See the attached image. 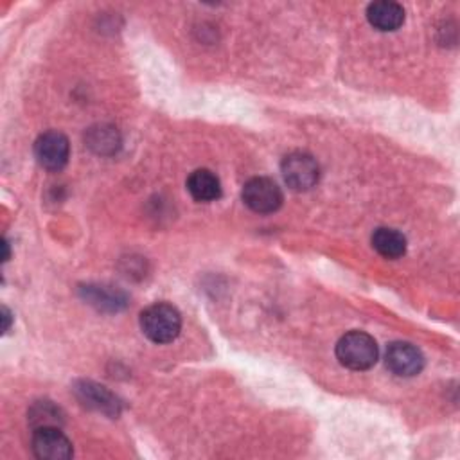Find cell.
I'll list each match as a JSON object with an SVG mask.
<instances>
[{
    "instance_id": "obj_8",
    "label": "cell",
    "mask_w": 460,
    "mask_h": 460,
    "mask_svg": "<svg viewBox=\"0 0 460 460\" xmlns=\"http://www.w3.org/2000/svg\"><path fill=\"white\" fill-rule=\"evenodd\" d=\"M76 394L83 405H86L92 410H98L105 416L116 417L121 412L119 399L105 387L92 383V382H81L76 385Z\"/></svg>"
},
{
    "instance_id": "obj_14",
    "label": "cell",
    "mask_w": 460,
    "mask_h": 460,
    "mask_svg": "<svg viewBox=\"0 0 460 460\" xmlns=\"http://www.w3.org/2000/svg\"><path fill=\"white\" fill-rule=\"evenodd\" d=\"M31 421L35 423V428L58 426L60 424V410L56 407H52L49 401L38 403L31 412Z\"/></svg>"
},
{
    "instance_id": "obj_13",
    "label": "cell",
    "mask_w": 460,
    "mask_h": 460,
    "mask_svg": "<svg viewBox=\"0 0 460 460\" xmlns=\"http://www.w3.org/2000/svg\"><path fill=\"white\" fill-rule=\"evenodd\" d=\"M85 299L90 303V304H96L98 308H105V310H119L123 308L126 303H125V297L117 292H112V290H105V288H100V286H88L85 288Z\"/></svg>"
},
{
    "instance_id": "obj_4",
    "label": "cell",
    "mask_w": 460,
    "mask_h": 460,
    "mask_svg": "<svg viewBox=\"0 0 460 460\" xmlns=\"http://www.w3.org/2000/svg\"><path fill=\"white\" fill-rule=\"evenodd\" d=\"M281 169H283L285 182L294 191H310L311 188L317 186L320 176V167L317 160L311 155L303 151L288 155L283 160Z\"/></svg>"
},
{
    "instance_id": "obj_1",
    "label": "cell",
    "mask_w": 460,
    "mask_h": 460,
    "mask_svg": "<svg viewBox=\"0 0 460 460\" xmlns=\"http://www.w3.org/2000/svg\"><path fill=\"white\" fill-rule=\"evenodd\" d=\"M338 361L351 371H367L378 361L376 340L363 331H351L336 343Z\"/></svg>"
},
{
    "instance_id": "obj_6",
    "label": "cell",
    "mask_w": 460,
    "mask_h": 460,
    "mask_svg": "<svg viewBox=\"0 0 460 460\" xmlns=\"http://www.w3.org/2000/svg\"><path fill=\"white\" fill-rule=\"evenodd\" d=\"M33 451L44 460H67L72 456V442L60 426H42L35 430Z\"/></svg>"
},
{
    "instance_id": "obj_15",
    "label": "cell",
    "mask_w": 460,
    "mask_h": 460,
    "mask_svg": "<svg viewBox=\"0 0 460 460\" xmlns=\"http://www.w3.org/2000/svg\"><path fill=\"white\" fill-rule=\"evenodd\" d=\"M3 320H4V333L10 329V322H12V313L8 308H3Z\"/></svg>"
},
{
    "instance_id": "obj_16",
    "label": "cell",
    "mask_w": 460,
    "mask_h": 460,
    "mask_svg": "<svg viewBox=\"0 0 460 460\" xmlns=\"http://www.w3.org/2000/svg\"><path fill=\"white\" fill-rule=\"evenodd\" d=\"M4 250H6V254H4V261H8L10 259V243L4 239Z\"/></svg>"
},
{
    "instance_id": "obj_9",
    "label": "cell",
    "mask_w": 460,
    "mask_h": 460,
    "mask_svg": "<svg viewBox=\"0 0 460 460\" xmlns=\"http://www.w3.org/2000/svg\"><path fill=\"white\" fill-rule=\"evenodd\" d=\"M367 20L380 31H396L405 22V10L392 0H378L367 8Z\"/></svg>"
},
{
    "instance_id": "obj_10",
    "label": "cell",
    "mask_w": 460,
    "mask_h": 460,
    "mask_svg": "<svg viewBox=\"0 0 460 460\" xmlns=\"http://www.w3.org/2000/svg\"><path fill=\"white\" fill-rule=\"evenodd\" d=\"M188 191L197 202H214L222 197L220 178L209 169H197L188 178Z\"/></svg>"
},
{
    "instance_id": "obj_2",
    "label": "cell",
    "mask_w": 460,
    "mask_h": 460,
    "mask_svg": "<svg viewBox=\"0 0 460 460\" xmlns=\"http://www.w3.org/2000/svg\"><path fill=\"white\" fill-rule=\"evenodd\" d=\"M141 329L151 342L169 343L180 335L182 317L174 306L167 303H157L142 311Z\"/></svg>"
},
{
    "instance_id": "obj_7",
    "label": "cell",
    "mask_w": 460,
    "mask_h": 460,
    "mask_svg": "<svg viewBox=\"0 0 460 460\" xmlns=\"http://www.w3.org/2000/svg\"><path fill=\"white\" fill-rule=\"evenodd\" d=\"M385 361L394 375L403 376V378L419 375L424 367V356L421 354V351L416 345H412L408 342L391 343L387 349V354H385Z\"/></svg>"
},
{
    "instance_id": "obj_11",
    "label": "cell",
    "mask_w": 460,
    "mask_h": 460,
    "mask_svg": "<svg viewBox=\"0 0 460 460\" xmlns=\"http://www.w3.org/2000/svg\"><path fill=\"white\" fill-rule=\"evenodd\" d=\"M86 146L98 155H114L121 146V135L114 126L98 125L86 132Z\"/></svg>"
},
{
    "instance_id": "obj_5",
    "label": "cell",
    "mask_w": 460,
    "mask_h": 460,
    "mask_svg": "<svg viewBox=\"0 0 460 460\" xmlns=\"http://www.w3.org/2000/svg\"><path fill=\"white\" fill-rule=\"evenodd\" d=\"M35 155L44 169L60 171L70 157L69 139L60 132H45L35 142Z\"/></svg>"
},
{
    "instance_id": "obj_3",
    "label": "cell",
    "mask_w": 460,
    "mask_h": 460,
    "mask_svg": "<svg viewBox=\"0 0 460 460\" xmlns=\"http://www.w3.org/2000/svg\"><path fill=\"white\" fill-rule=\"evenodd\" d=\"M243 202L257 214H271L283 206V191L271 178L255 176L245 183Z\"/></svg>"
},
{
    "instance_id": "obj_12",
    "label": "cell",
    "mask_w": 460,
    "mask_h": 460,
    "mask_svg": "<svg viewBox=\"0 0 460 460\" xmlns=\"http://www.w3.org/2000/svg\"><path fill=\"white\" fill-rule=\"evenodd\" d=\"M373 246L385 259H399L407 252V239L394 229H378L373 234Z\"/></svg>"
}]
</instances>
